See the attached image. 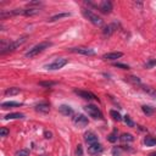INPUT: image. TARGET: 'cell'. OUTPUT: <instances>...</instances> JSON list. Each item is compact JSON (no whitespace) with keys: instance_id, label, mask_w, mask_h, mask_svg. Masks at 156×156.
Here are the masks:
<instances>
[{"instance_id":"cell-4","label":"cell","mask_w":156,"mask_h":156,"mask_svg":"<svg viewBox=\"0 0 156 156\" xmlns=\"http://www.w3.org/2000/svg\"><path fill=\"white\" fill-rule=\"evenodd\" d=\"M84 110L85 112L89 115L90 117H93L94 120H103L104 116H103V112L100 111V109L98 106L93 105V104H88L87 106H84Z\"/></svg>"},{"instance_id":"cell-13","label":"cell","mask_w":156,"mask_h":156,"mask_svg":"<svg viewBox=\"0 0 156 156\" xmlns=\"http://www.w3.org/2000/svg\"><path fill=\"white\" fill-rule=\"evenodd\" d=\"M36 111L38 112H42V113H48L49 111H50V105H49L46 101H43V103H39L34 106Z\"/></svg>"},{"instance_id":"cell-12","label":"cell","mask_w":156,"mask_h":156,"mask_svg":"<svg viewBox=\"0 0 156 156\" xmlns=\"http://www.w3.org/2000/svg\"><path fill=\"white\" fill-rule=\"evenodd\" d=\"M84 142H85L88 145L99 143V142H98V137H96L93 132H85V133H84Z\"/></svg>"},{"instance_id":"cell-3","label":"cell","mask_w":156,"mask_h":156,"mask_svg":"<svg viewBox=\"0 0 156 156\" xmlns=\"http://www.w3.org/2000/svg\"><path fill=\"white\" fill-rule=\"evenodd\" d=\"M50 45H51L50 42H42V43H39V44L34 45L32 49H29V51L26 53V57H34V56H37L38 54H40L42 51H44L45 49H48Z\"/></svg>"},{"instance_id":"cell-26","label":"cell","mask_w":156,"mask_h":156,"mask_svg":"<svg viewBox=\"0 0 156 156\" xmlns=\"http://www.w3.org/2000/svg\"><path fill=\"white\" fill-rule=\"evenodd\" d=\"M108 139H109V142H111V143L117 142V130L115 129L111 134H109V135H108Z\"/></svg>"},{"instance_id":"cell-17","label":"cell","mask_w":156,"mask_h":156,"mask_svg":"<svg viewBox=\"0 0 156 156\" xmlns=\"http://www.w3.org/2000/svg\"><path fill=\"white\" fill-rule=\"evenodd\" d=\"M144 144L146 146H155L156 145V138L152 135H146L144 139Z\"/></svg>"},{"instance_id":"cell-8","label":"cell","mask_w":156,"mask_h":156,"mask_svg":"<svg viewBox=\"0 0 156 156\" xmlns=\"http://www.w3.org/2000/svg\"><path fill=\"white\" fill-rule=\"evenodd\" d=\"M103 150H104V147L100 143H95L88 146V154L90 155H99L103 152Z\"/></svg>"},{"instance_id":"cell-24","label":"cell","mask_w":156,"mask_h":156,"mask_svg":"<svg viewBox=\"0 0 156 156\" xmlns=\"http://www.w3.org/2000/svg\"><path fill=\"white\" fill-rule=\"evenodd\" d=\"M110 115H111V117H112L115 121H118V122H120V121H122V120H123V118H122V116H121V113H120V112H117L116 110H111V111H110Z\"/></svg>"},{"instance_id":"cell-36","label":"cell","mask_w":156,"mask_h":156,"mask_svg":"<svg viewBox=\"0 0 156 156\" xmlns=\"http://www.w3.org/2000/svg\"><path fill=\"white\" fill-rule=\"evenodd\" d=\"M44 137L46 139H51L53 138V133L50 132V130H45V132H44Z\"/></svg>"},{"instance_id":"cell-22","label":"cell","mask_w":156,"mask_h":156,"mask_svg":"<svg viewBox=\"0 0 156 156\" xmlns=\"http://www.w3.org/2000/svg\"><path fill=\"white\" fill-rule=\"evenodd\" d=\"M143 90L147 94V95H150L151 98H156V90L151 87H147V85H143Z\"/></svg>"},{"instance_id":"cell-23","label":"cell","mask_w":156,"mask_h":156,"mask_svg":"<svg viewBox=\"0 0 156 156\" xmlns=\"http://www.w3.org/2000/svg\"><path fill=\"white\" fill-rule=\"evenodd\" d=\"M21 103H16V101H6L1 104V108L3 109H9V108H14V106H21Z\"/></svg>"},{"instance_id":"cell-27","label":"cell","mask_w":156,"mask_h":156,"mask_svg":"<svg viewBox=\"0 0 156 156\" xmlns=\"http://www.w3.org/2000/svg\"><path fill=\"white\" fill-rule=\"evenodd\" d=\"M56 84V82H51V80H46V82H39V85L42 87H53Z\"/></svg>"},{"instance_id":"cell-38","label":"cell","mask_w":156,"mask_h":156,"mask_svg":"<svg viewBox=\"0 0 156 156\" xmlns=\"http://www.w3.org/2000/svg\"><path fill=\"white\" fill-rule=\"evenodd\" d=\"M42 156H45V155H42Z\"/></svg>"},{"instance_id":"cell-7","label":"cell","mask_w":156,"mask_h":156,"mask_svg":"<svg viewBox=\"0 0 156 156\" xmlns=\"http://www.w3.org/2000/svg\"><path fill=\"white\" fill-rule=\"evenodd\" d=\"M73 123L77 126V127H85L88 126V118L84 116V115H82V113H78L76 115L75 117H73Z\"/></svg>"},{"instance_id":"cell-9","label":"cell","mask_w":156,"mask_h":156,"mask_svg":"<svg viewBox=\"0 0 156 156\" xmlns=\"http://www.w3.org/2000/svg\"><path fill=\"white\" fill-rule=\"evenodd\" d=\"M75 93L80 96V98H83V99L85 100H92V99H95L98 100V98L93 94V93H90V92H85V90H78V89H75Z\"/></svg>"},{"instance_id":"cell-35","label":"cell","mask_w":156,"mask_h":156,"mask_svg":"<svg viewBox=\"0 0 156 156\" xmlns=\"http://www.w3.org/2000/svg\"><path fill=\"white\" fill-rule=\"evenodd\" d=\"M156 65V60H150L149 62H147L146 65H145V67H147V68H151L152 66H155Z\"/></svg>"},{"instance_id":"cell-16","label":"cell","mask_w":156,"mask_h":156,"mask_svg":"<svg viewBox=\"0 0 156 156\" xmlns=\"http://www.w3.org/2000/svg\"><path fill=\"white\" fill-rule=\"evenodd\" d=\"M68 16H71L70 12H61V14H56L54 16H51L50 19H49V22H54V21H57L60 19H63V17H68Z\"/></svg>"},{"instance_id":"cell-2","label":"cell","mask_w":156,"mask_h":156,"mask_svg":"<svg viewBox=\"0 0 156 156\" xmlns=\"http://www.w3.org/2000/svg\"><path fill=\"white\" fill-rule=\"evenodd\" d=\"M82 14H83V16L85 19H88L90 22H92L94 26H98V27H101L104 24V20L101 17H99L96 14H94L93 11H90L89 9H83L82 10Z\"/></svg>"},{"instance_id":"cell-21","label":"cell","mask_w":156,"mask_h":156,"mask_svg":"<svg viewBox=\"0 0 156 156\" xmlns=\"http://www.w3.org/2000/svg\"><path fill=\"white\" fill-rule=\"evenodd\" d=\"M121 140L123 143H132L134 140V137L132 134H129V133H125V134L121 135Z\"/></svg>"},{"instance_id":"cell-30","label":"cell","mask_w":156,"mask_h":156,"mask_svg":"<svg viewBox=\"0 0 156 156\" xmlns=\"http://www.w3.org/2000/svg\"><path fill=\"white\" fill-rule=\"evenodd\" d=\"M113 66L115 67H118V68H122V70H128L129 66L128 65H125V63H120V62H116V63H113Z\"/></svg>"},{"instance_id":"cell-34","label":"cell","mask_w":156,"mask_h":156,"mask_svg":"<svg viewBox=\"0 0 156 156\" xmlns=\"http://www.w3.org/2000/svg\"><path fill=\"white\" fill-rule=\"evenodd\" d=\"M7 134H9V129H7V128H1V129H0V135H1V137H7Z\"/></svg>"},{"instance_id":"cell-32","label":"cell","mask_w":156,"mask_h":156,"mask_svg":"<svg viewBox=\"0 0 156 156\" xmlns=\"http://www.w3.org/2000/svg\"><path fill=\"white\" fill-rule=\"evenodd\" d=\"M112 154H113V156H122L121 155V147H113Z\"/></svg>"},{"instance_id":"cell-25","label":"cell","mask_w":156,"mask_h":156,"mask_svg":"<svg viewBox=\"0 0 156 156\" xmlns=\"http://www.w3.org/2000/svg\"><path fill=\"white\" fill-rule=\"evenodd\" d=\"M142 110H143V112H144L145 115H147V116H150V115H152V113H154V111H155V109H152L151 106H146V105L142 106Z\"/></svg>"},{"instance_id":"cell-11","label":"cell","mask_w":156,"mask_h":156,"mask_svg":"<svg viewBox=\"0 0 156 156\" xmlns=\"http://www.w3.org/2000/svg\"><path fill=\"white\" fill-rule=\"evenodd\" d=\"M99 10H100L103 14H110V12L112 11V3L109 1V0H105V1L100 3Z\"/></svg>"},{"instance_id":"cell-6","label":"cell","mask_w":156,"mask_h":156,"mask_svg":"<svg viewBox=\"0 0 156 156\" xmlns=\"http://www.w3.org/2000/svg\"><path fill=\"white\" fill-rule=\"evenodd\" d=\"M70 50L72 53L76 54H80V55H85V56H93L95 55V51L90 48H85V46H77V48H71Z\"/></svg>"},{"instance_id":"cell-10","label":"cell","mask_w":156,"mask_h":156,"mask_svg":"<svg viewBox=\"0 0 156 156\" xmlns=\"http://www.w3.org/2000/svg\"><path fill=\"white\" fill-rule=\"evenodd\" d=\"M117 27H118L117 23H110V24H108V26H106V27L103 29V34H104L105 37H110L112 33H115V32H116Z\"/></svg>"},{"instance_id":"cell-20","label":"cell","mask_w":156,"mask_h":156,"mask_svg":"<svg viewBox=\"0 0 156 156\" xmlns=\"http://www.w3.org/2000/svg\"><path fill=\"white\" fill-rule=\"evenodd\" d=\"M21 92V89L17 87H12V88H7L5 90V95H16Z\"/></svg>"},{"instance_id":"cell-31","label":"cell","mask_w":156,"mask_h":156,"mask_svg":"<svg viewBox=\"0 0 156 156\" xmlns=\"http://www.w3.org/2000/svg\"><path fill=\"white\" fill-rule=\"evenodd\" d=\"M76 155L77 156H82L83 155V147H82V145H77V149H76Z\"/></svg>"},{"instance_id":"cell-19","label":"cell","mask_w":156,"mask_h":156,"mask_svg":"<svg viewBox=\"0 0 156 156\" xmlns=\"http://www.w3.org/2000/svg\"><path fill=\"white\" fill-rule=\"evenodd\" d=\"M5 120H17V118H24V115L20 113V112H14V113H9L4 117Z\"/></svg>"},{"instance_id":"cell-29","label":"cell","mask_w":156,"mask_h":156,"mask_svg":"<svg viewBox=\"0 0 156 156\" xmlns=\"http://www.w3.org/2000/svg\"><path fill=\"white\" fill-rule=\"evenodd\" d=\"M123 120H125L126 125H127L128 127H134V122H133L132 120H130V117H129V116H125V118H123Z\"/></svg>"},{"instance_id":"cell-15","label":"cell","mask_w":156,"mask_h":156,"mask_svg":"<svg viewBox=\"0 0 156 156\" xmlns=\"http://www.w3.org/2000/svg\"><path fill=\"white\" fill-rule=\"evenodd\" d=\"M59 111L62 115H65V116H71V115L73 113L72 108H71V106H68V105H61L60 108H59Z\"/></svg>"},{"instance_id":"cell-28","label":"cell","mask_w":156,"mask_h":156,"mask_svg":"<svg viewBox=\"0 0 156 156\" xmlns=\"http://www.w3.org/2000/svg\"><path fill=\"white\" fill-rule=\"evenodd\" d=\"M28 155H29V150L28 149H22V150L16 152V156H28Z\"/></svg>"},{"instance_id":"cell-1","label":"cell","mask_w":156,"mask_h":156,"mask_svg":"<svg viewBox=\"0 0 156 156\" xmlns=\"http://www.w3.org/2000/svg\"><path fill=\"white\" fill-rule=\"evenodd\" d=\"M26 40H27V37L24 36V37H21V38H19V39H16L15 42H10V43H7V44H5V43L3 42V44H1V50H0V54L4 55V54H6V53L14 51L15 49H17L20 45H22L24 42H26Z\"/></svg>"},{"instance_id":"cell-14","label":"cell","mask_w":156,"mask_h":156,"mask_svg":"<svg viewBox=\"0 0 156 156\" xmlns=\"http://www.w3.org/2000/svg\"><path fill=\"white\" fill-rule=\"evenodd\" d=\"M123 54L121 51H115V53H109V54H105L103 56L104 60H117L122 56Z\"/></svg>"},{"instance_id":"cell-37","label":"cell","mask_w":156,"mask_h":156,"mask_svg":"<svg viewBox=\"0 0 156 156\" xmlns=\"http://www.w3.org/2000/svg\"><path fill=\"white\" fill-rule=\"evenodd\" d=\"M150 156H156V154H151V155H150Z\"/></svg>"},{"instance_id":"cell-33","label":"cell","mask_w":156,"mask_h":156,"mask_svg":"<svg viewBox=\"0 0 156 156\" xmlns=\"http://www.w3.org/2000/svg\"><path fill=\"white\" fill-rule=\"evenodd\" d=\"M128 79H129L130 82H133V83H137V84H139V83H140V79H139L138 77H134V76H130V77H128Z\"/></svg>"},{"instance_id":"cell-18","label":"cell","mask_w":156,"mask_h":156,"mask_svg":"<svg viewBox=\"0 0 156 156\" xmlns=\"http://www.w3.org/2000/svg\"><path fill=\"white\" fill-rule=\"evenodd\" d=\"M38 12H39V7H27V9H24L23 16H33Z\"/></svg>"},{"instance_id":"cell-5","label":"cell","mask_w":156,"mask_h":156,"mask_svg":"<svg viewBox=\"0 0 156 156\" xmlns=\"http://www.w3.org/2000/svg\"><path fill=\"white\" fill-rule=\"evenodd\" d=\"M68 63V60L67 59H63V57H59V59H55L51 63H49L45 66L46 70H50V71H54V70H60L65 65Z\"/></svg>"}]
</instances>
